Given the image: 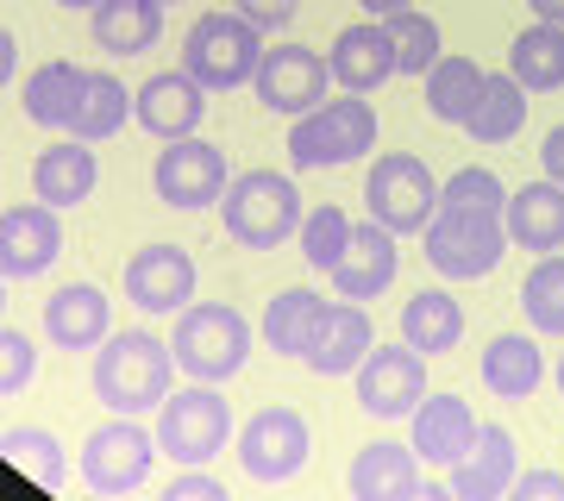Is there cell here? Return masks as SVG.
Masks as SVG:
<instances>
[{"mask_svg":"<svg viewBox=\"0 0 564 501\" xmlns=\"http://www.w3.org/2000/svg\"><path fill=\"white\" fill-rule=\"evenodd\" d=\"M176 351L158 333H113L95 351V395L107 401V414H158L176 395Z\"/></svg>","mask_w":564,"mask_h":501,"instance_id":"obj_1","label":"cell"},{"mask_svg":"<svg viewBox=\"0 0 564 501\" xmlns=\"http://www.w3.org/2000/svg\"><path fill=\"white\" fill-rule=\"evenodd\" d=\"M220 220L245 251H276L302 232V188L282 170H245L232 176V188L220 195Z\"/></svg>","mask_w":564,"mask_h":501,"instance_id":"obj_2","label":"cell"},{"mask_svg":"<svg viewBox=\"0 0 564 501\" xmlns=\"http://www.w3.org/2000/svg\"><path fill=\"white\" fill-rule=\"evenodd\" d=\"M263 63V32L245 13H202L182 39V69L202 81L207 95H232L258 76Z\"/></svg>","mask_w":564,"mask_h":501,"instance_id":"obj_3","label":"cell"},{"mask_svg":"<svg viewBox=\"0 0 564 501\" xmlns=\"http://www.w3.org/2000/svg\"><path fill=\"white\" fill-rule=\"evenodd\" d=\"M232 439L239 426H232V401L220 395V382H188L158 407V451L170 464H214Z\"/></svg>","mask_w":564,"mask_h":501,"instance_id":"obj_4","label":"cell"},{"mask_svg":"<svg viewBox=\"0 0 564 501\" xmlns=\"http://www.w3.org/2000/svg\"><path fill=\"white\" fill-rule=\"evenodd\" d=\"M170 351H176L182 377L226 382V377H239L245 358H251V326H245L239 307L202 301V307H182L176 333H170Z\"/></svg>","mask_w":564,"mask_h":501,"instance_id":"obj_5","label":"cell"},{"mask_svg":"<svg viewBox=\"0 0 564 501\" xmlns=\"http://www.w3.org/2000/svg\"><path fill=\"white\" fill-rule=\"evenodd\" d=\"M364 151H377V107L364 95L321 100L314 113H302L289 126L295 170H339V163H358Z\"/></svg>","mask_w":564,"mask_h":501,"instance_id":"obj_6","label":"cell"},{"mask_svg":"<svg viewBox=\"0 0 564 501\" xmlns=\"http://www.w3.org/2000/svg\"><path fill=\"white\" fill-rule=\"evenodd\" d=\"M364 214L377 226H389L395 239H414L426 232V220L440 214V182L414 151H383L364 176Z\"/></svg>","mask_w":564,"mask_h":501,"instance_id":"obj_7","label":"cell"},{"mask_svg":"<svg viewBox=\"0 0 564 501\" xmlns=\"http://www.w3.org/2000/svg\"><path fill=\"white\" fill-rule=\"evenodd\" d=\"M426 263L452 282H484L508 251V226L502 214H464V207H440L426 220Z\"/></svg>","mask_w":564,"mask_h":501,"instance_id":"obj_8","label":"cell"},{"mask_svg":"<svg viewBox=\"0 0 564 501\" xmlns=\"http://www.w3.org/2000/svg\"><path fill=\"white\" fill-rule=\"evenodd\" d=\"M151 464H158V433H144L139 414H113L107 426H95L82 439V482L95 495H132V489H144Z\"/></svg>","mask_w":564,"mask_h":501,"instance_id":"obj_9","label":"cell"},{"mask_svg":"<svg viewBox=\"0 0 564 501\" xmlns=\"http://www.w3.org/2000/svg\"><path fill=\"white\" fill-rule=\"evenodd\" d=\"M232 451H239V464H245L251 482H289L307 458H314V433H307V421L295 414V407L270 401V407H258V414L239 426Z\"/></svg>","mask_w":564,"mask_h":501,"instance_id":"obj_10","label":"cell"},{"mask_svg":"<svg viewBox=\"0 0 564 501\" xmlns=\"http://www.w3.org/2000/svg\"><path fill=\"white\" fill-rule=\"evenodd\" d=\"M151 182H158V200L163 207H214V200L232 188V170H226V151L207 139H170L151 163Z\"/></svg>","mask_w":564,"mask_h":501,"instance_id":"obj_11","label":"cell"},{"mask_svg":"<svg viewBox=\"0 0 564 501\" xmlns=\"http://www.w3.org/2000/svg\"><path fill=\"white\" fill-rule=\"evenodd\" d=\"M426 401V358L414 345H370V358L358 363V407L370 421H414V407Z\"/></svg>","mask_w":564,"mask_h":501,"instance_id":"obj_12","label":"cell"},{"mask_svg":"<svg viewBox=\"0 0 564 501\" xmlns=\"http://www.w3.org/2000/svg\"><path fill=\"white\" fill-rule=\"evenodd\" d=\"M251 88H258V100L270 113L302 120V113H314L326 100V88H333V63H326L314 44H276V51H263Z\"/></svg>","mask_w":564,"mask_h":501,"instance_id":"obj_13","label":"cell"},{"mask_svg":"<svg viewBox=\"0 0 564 501\" xmlns=\"http://www.w3.org/2000/svg\"><path fill=\"white\" fill-rule=\"evenodd\" d=\"M63 258V226L51 200H25L0 214V276L7 282H32Z\"/></svg>","mask_w":564,"mask_h":501,"instance_id":"obj_14","label":"cell"},{"mask_svg":"<svg viewBox=\"0 0 564 501\" xmlns=\"http://www.w3.org/2000/svg\"><path fill=\"white\" fill-rule=\"evenodd\" d=\"M126 301L139 314H182L195 301V258L182 244H144L126 263Z\"/></svg>","mask_w":564,"mask_h":501,"instance_id":"obj_15","label":"cell"},{"mask_svg":"<svg viewBox=\"0 0 564 501\" xmlns=\"http://www.w3.org/2000/svg\"><path fill=\"white\" fill-rule=\"evenodd\" d=\"M132 120L151 132V139H195V126L207 120V88L188 69H163V76H151L132 95Z\"/></svg>","mask_w":564,"mask_h":501,"instance_id":"obj_16","label":"cell"},{"mask_svg":"<svg viewBox=\"0 0 564 501\" xmlns=\"http://www.w3.org/2000/svg\"><path fill=\"white\" fill-rule=\"evenodd\" d=\"M477 433H484V421L470 414L464 395H433V389H426V401L414 407V458L421 464L452 470L458 458L477 451Z\"/></svg>","mask_w":564,"mask_h":501,"instance_id":"obj_17","label":"cell"},{"mask_svg":"<svg viewBox=\"0 0 564 501\" xmlns=\"http://www.w3.org/2000/svg\"><path fill=\"white\" fill-rule=\"evenodd\" d=\"M514 477H521V445H514V433L484 421L477 451L452 464V477L445 482H452V495L458 501H502L508 489H514Z\"/></svg>","mask_w":564,"mask_h":501,"instance_id":"obj_18","label":"cell"},{"mask_svg":"<svg viewBox=\"0 0 564 501\" xmlns=\"http://www.w3.org/2000/svg\"><path fill=\"white\" fill-rule=\"evenodd\" d=\"M345 489H351L358 501H414V495H426V477H421L414 445L377 439V445H364L358 458H351Z\"/></svg>","mask_w":564,"mask_h":501,"instance_id":"obj_19","label":"cell"},{"mask_svg":"<svg viewBox=\"0 0 564 501\" xmlns=\"http://www.w3.org/2000/svg\"><path fill=\"white\" fill-rule=\"evenodd\" d=\"M326 63H333V81H339L345 95H370V88H383V81L395 76V44H389V25L383 20L345 25L339 39H333V51H326Z\"/></svg>","mask_w":564,"mask_h":501,"instance_id":"obj_20","label":"cell"},{"mask_svg":"<svg viewBox=\"0 0 564 501\" xmlns=\"http://www.w3.org/2000/svg\"><path fill=\"white\" fill-rule=\"evenodd\" d=\"M395 270H402L395 232H389V226H377L370 214H364L358 232H351V251H345L339 270H333V288H339L345 301H377L389 282H395Z\"/></svg>","mask_w":564,"mask_h":501,"instance_id":"obj_21","label":"cell"},{"mask_svg":"<svg viewBox=\"0 0 564 501\" xmlns=\"http://www.w3.org/2000/svg\"><path fill=\"white\" fill-rule=\"evenodd\" d=\"M370 314H364L358 301H326V320L314 326V345H307V363H314V377H351L364 358H370Z\"/></svg>","mask_w":564,"mask_h":501,"instance_id":"obj_22","label":"cell"},{"mask_svg":"<svg viewBox=\"0 0 564 501\" xmlns=\"http://www.w3.org/2000/svg\"><path fill=\"white\" fill-rule=\"evenodd\" d=\"M95 182H101V163H95V151H88V139H57L51 151H39V163H32V195L51 200L57 214H69V207H82V200L95 195Z\"/></svg>","mask_w":564,"mask_h":501,"instance_id":"obj_23","label":"cell"},{"mask_svg":"<svg viewBox=\"0 0 564 501\" xmlns=\"http://www.w3.org/2000/svg\"><path fill=\"white\" fill-rule=\"evenodd\" d=\"M502 226H508L514 251H540V258L545 251H564V188L552 176L514 188L502 207Z\"/></svg>","mask_w":564,"mask_h":501,"instance_id":"obj_24","label":"cell"},{"mask_svg":"<svg viewBox=\"0 0 564 501\" xmlns=\"http://www.w3.org/2000/svg\"><path fill=\"white\" fill-rule=\"evenodd\" d=\"M107 326H113V307H107V295L95 282H69V288H57L44 301V333L63 351H101Z\"/></svg>","mask_w":564,"mask_h":501,"instance_id":"obj_25","label":"cell"},{"mask_svg":"<svg viewBox=\"0 0 564 501\" xmlns=\"http://www.w3.org/2000/svg\"><path fill=\"white\" fill-rule=\"evenodd\" d=\"M82 88H88V69L69 57H51L44 69H32L20 88V107L32 126H57V132H69V120H76L82 107Z\"/></svg>","mask_w":564,"mask_h":501,"instance_id":"obj_26","label":"cell"},{"mask_svg":"<svg viewBox=\"0 0 564 501\" xmlns=\"http://www.w3.org/2000/svg\"><path fill=\"white\" fill-rule=\"evenodd\" d=\"M95 44L113 57H144L163 39V0H101L95 7Z\"/></svg>","mask_w":564,"mask_h":501,"instance_id":"obj_27","label":"cell"},{"mask_svg":"<svg viewBox=\"0 0 564 501\" xmlns=\"http://www.w3.org/2000/svg\"><path fill=\"white\" fill-rule=\"evenodd\" d=\"M402 339L421 351V358H440V351H458L464 339V307L445 288H421L414 301H402Z\"/></svg>","mask_w":564,"mask_h":501,"instance_id":"obj_28","label":"cell"},{"mask_svg":"<svg viewBox=\"0 0 564 501\" xmlns=\"http://www.w3.org/2000/svg\"><path fill=\"white\" fill-rule=\"evenodd\" d=\"M545 363H540V345L527 339V333H496L484 351V389L502 401H527L540 389Z\"/></svg>","mask_w":564,"mask_h":501,"instance_id":"obj_29","label":"cell"},{"mask_svg":"<svg viewBox=\"0 0 564 501\" xmlns=\"http://www.w3.org/2000/svg\"><path fill=\"white\" fill-rule=\"evenodd\" d=\"M484 63L458 57V51H445L433 69H426V113L440 126H464L470 120V107H477V95H484Z\"/></svg>","mask_w":564,"mask_h":501,"instance_id":"obj_30","label":"cell"},{"mask_svg":"<svg viewBox=\"0 0 564 501\" xmlns=\"http://www.w3.org/2000/svg\"><path fill=\"white\" fill-rule=\"evenodd\" d=\"M321 320H326V301L314 295V288H282V295L263 307V345L282 351V358H307Z\"/></svg>","mask_w":564,"mask_h":501,"instance_id":"obj_31","label":"cell"},{"mask_svg":"<svg viewBox=\"0 0 564 501\" xmlns=\"http://www.w3.org/2000/svg\"><path fill=\"white\" fill-rule=\"evenodd\" d=\"M508 76L521 81L527 95H552L564 88V25H527L514 51H508Z\"/></svg>","mask_w":564,"mask_h":501,"instance_id":"obj_32","label":"cell"},{"mask_svg":"<svg viewBox=\"0 0 564 501\" xmlns=\"http://www.w3.org/2000/svg\"><path fill=\"white\" fill-rule=\"evenodd\" d=\"M527 126V88L514 76H484V95H477V107H470V120H464V132L477 144H508L514 132Z\"/></svg>","mask_w":564,"mask_h":501,"instance_id":"obj_33","label":"cell"},{"mask_svg":"<svg viewBox=\"0 0 564 501\" xmlns=\"http://www.w3.org/2000/svg\"><path fill=\"white\" fill-rule=\"evenodd\" d=\"M126 120H132V88H120L113 69H88V88H82V107H76V120H69V132L88 144H101Z\"/></svg>","mask_w":564,"mask_h":501,"instance_id":"obj_34","label":"cell"},{"mask_svg":"<svg viewBox=\"0 0 564 501\" xmlns=\"http://www.w3.org/2000/svg\"><path fill=\"white\" fill-rule=\"evenodd\" d=\"M351 232H358V220H351L345 207H333V200H321V207L302 220V232H295V239H302V263L314 270V276H333L339 258L351 251Z\"/></svg>","mask_w":564,"mask_h":501,"instance_id":"obj_35","label":"cell"},{"mask_svg":"<svg viewBox=\"0 0 564 501\" xmlns=\"http://www.w3.org/2000/svg\"><path fill=\"white\" fill-rule=\"evenodd\" d=\"M389 44H395V76H426L433 63L445 57L440 51V20L421 13V7H402V13H389Z\"/></svg>","mask_w":564,"mask_h":501,"instance_id":"obj_36","label":"cell"},{"mask_svg":"<svg viewBox=\"0 0 564 501\" xmlns=\"http://www.w3.org/2000/svg\"><path fill=\"white\" fill-rule=\"evenodd\" d=\"M521 307H527V326H533V333L564 339V258H558V251H545V258L527 270Z\"/></svg>","mask_w":564,"mask_h":501,"instance_id":"obj_37","label":"cell"},{"mask_svg":"<svg viewBox=\"0 0 564 501\" xmlns=\"http://www.w3.org/2000/svg\"><path fill=\"white\" fill-rule=\"evenodd\" d=\"M0 451H7V464H13V470H25V477L44 482V489H57V482L69 477V470H63V445L51 439L44 426H13Z\"/></svg>","mask_w":564,"mask_h":501,"instance_id":"obj_38","label":"cell"},{"mask_svg":"<svg viewBox=\"0 0 564 501\" xmlns=\"http://www.w3.org/2000/svg\"><path fill=\"white\" fill-rule=\"evenodd\" d=\"M440 207H464V214H502L508 188H502V176H496V170L470 163V170H458L452 182H440Z\"/></svg>","mask_w":564,"mask_h":501,"instance_id":"obj_39","label":"cell"},{"mask_svg":"<svg viewBox=\"0 0 564 501\" xmlns=\"http://www.w3.org/2000/svg\"><path fill=\"white\" fill-rule=\"evenodd\" d=\"M32 377H39V345L25 339L20 326H7L0 333V395L13 401L20 389H32Z\"/></svg>","mask_w":564,"mask_h":501,"instance_id":"obj_40","label":"cell"},{"mask_svg":"<svg viewBox=\"0 0 564 501\" xmlns=\"http://www.w3.org/2000/svg\"><path fill=\"white\" fill-rule=\"evenodd\" d=\"M163 501H226V482L202 464H182V477L163 482Z\"/></svg>","mask_w":564,"mask_h":501,"instance_id":"obj_41","label":"cell"},{"mask_svg":"<svg viewBox=\"0 0 564 501\" xmlns=\"http://www.w3.org/2000/svg\"><path fill=\"white\" fill-rule=\"evenodd\" d=\"M232 13H245L258 32H282V25L302 13V0H232Z\"/></svg>","mask_w":564,"mask_h":501,"instance_id":"obj_42","label":"cell"},{"mask_svg":"<svg viewBox=\"0 0 564 501\" xmlns=\"http://www.w3.org/2000/svg\"><path fill=\"white\" fill-rule=\"evenodd\" d=\"M508 495L514 501H564V470H521Z\"/></svg>","mask_w":564,"mask_h":501,"instance_id":"obj_43","label":"cell"},{"mask_svg":"<svg viewBox=\"0 0 564 501\" xmlns=\"http://www.w3.org/2000/svg\"><path fill=\"white\" fill-rule=\"evenodd\" d=\"M540 163H545V176H552V182L564 188V126H552V132H545V144H540Z\"/></svg>","mask_w":564,"mask_h":501,"instance_id":"obj_44","label":"cell"},{"mask_svg":"<svg viewBox=\"0 0 564 501\" xmlns=\"http://www.w3.org/2000/svg\"><path fill=\"white\" fill-rule=\"evenodd\" d=\"M13 63H20V39H13V25L0 32V81L13 88Z\"/></svg>","mask_w":564,"mask_h":501,"instance_id":"obj_45","label":"cell"},{"mask_svg":"<svg viewBox=\"0 0 564 501\" xmlns=\"http://www.w3.org/2000/svg\"><path fill=\"white\" fill-rule=\"evenodd\" d=\"M533 7V20H545V25H564V0H527Z\"/></svg>","mask_w":564,"mask_h":501,"instance_id":"obj_46","label":"cell"},{"mask_svg":"<svg viewBox=\"0 0 564 501\" xmlns=\"http://www.w3.org/2000/svg\"><path fill=\"white\" fill-rule=\"evenodd\" d=\"M364 13H370V20H389V13H402V7H414V0H358Z\"/></svg>","mask_w":564,"mask_h":501,"instance_id":"obj_47","label":"cell"},{"mask_svg":"<svg viewBox=\"0 0 564 501\" xmlns=\"http://www.w3.org/2000/svg\"><path fill=\"white\" fill-rule=\"evenodd\" d=\"M57 7H88V13H95V7H101V0H57Z\"/></svg>","mask_w":564,"mask_h":501,"instance_id":"obj_48","label":"cell"},{"mask_svg":"<svg viewBox=\"0 0 564 501\" xmlns=\"http://www.w3.org/2000/svg\"><path fill=\"white\" fill-rule=\"evenodd\" d=\"M558 395H564V358H558Z\"/></svg>","mask_w":564,"mask_h":501,"instance_id":"obj_49","label":"cell"},{"mask_svg":"<svg viewBox=\"0 0 564 501\" xmlns=\"http://www.w3.org/2000/svg\"><path fill=\"white\" fill-rule=\"evenodd\" d=\"M163 7H176V0H163Z\"/></svg>","mask_w":564,"mask_h":501,"instance_id":"obj_50","label":"cell"}]
</instances>
